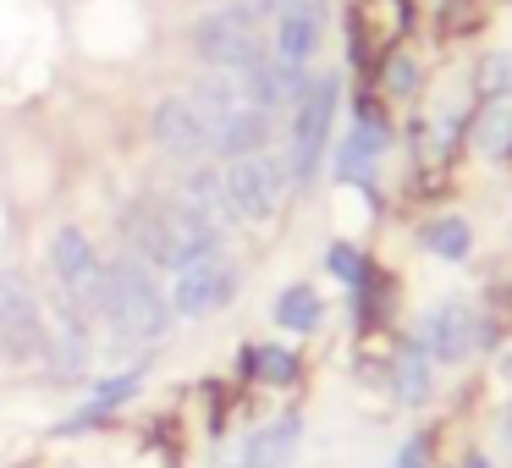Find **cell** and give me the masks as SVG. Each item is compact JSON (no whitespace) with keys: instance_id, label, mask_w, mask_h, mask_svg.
I'll return each mask as SVG.
<instances>
[{"instance_id":"1","label":"cell","mask_w":512,"mask_h":468,"mask_svg":"<svg viewBox=\"0 0 512 468\" xmlns=\"http://www.w3.org/2000/svg\"><path fill=\"white\" fill-rule=\"evenodd\" d=\"M94 314L111 325L116 342H160L171 331V303L155 287L144 259H116V265H105L100 309Z\"/></svg>"},{"instance_id":"2","label":"cell","mask_w":512,"mask_h":468,"mask_svg":"<svg viewBox=\"0 0 512 468\" xmlns=\"http://www.w3.org/2000/svg\"><path fill=\"white\" fill-rule=\"evenodd\" d=\"M276 17V0H226L199 23V56L210 61L215 72H248L254 61L270 56L265 28Z\"/></svg>"},{"instance_id":"3","label":"cell","mask_w":512,"mask_h":468,"mask_svg":"<svg viewBox=\"0 0 512 468\" xmlns=\"http://www.w3.org/2000/svg\"><path fill=\"white\" fill-rule=\"evenodd\" d=\"M226 177V199H232V215L248 226L270 221V215L281 210V199H287V182H292V166L287 155H276V149H254V155H237L221 166Z\"/></svg>"},{"instance_id":"4","label":"cell","mask_w":512,"mask_h":468,"mask_svg":"<svg viewBox=\"0 0 512 468\" xmlns=\"http://www.w3.org/2000/svg\"><path fill=\"white\" fill-rule=\"evenodd\" d=\"M336 89L342 83L336 78H314L309 89H303V100L292 105V155H287V166H292V182H309L314 171H320V155H325V144H331V122H336Z\"/></svg>"},{"instance_id":"5","label":"cell","mask_w":512,"mask_h":468,"mask_svg":"<svg viewBox=\"0 0 512 468\" xmlns=\"http://www.w3.org/2000/svg\"><path fill=\"white\" fill-rule=\"evenodd\" d=\"M50 270H56L61 292H67V298L78 303L83 314L100 309V281H105V265H100L94 243L78 232V226H61V232L50 237Z\"/></svg>"},{"instance_id":"6","label":"cell","mask_w":512,"mask_h":468,"mask_svg":"<svg viewBox=\"0 0 512 468\" xmlns=\"http://www.w3.org/2000/svg\"><path fill=\"white\" fill-rule=\"evenodd\" d=\"M0 347L12 358L45 353V314H39L34 287L17 270H0Z\"/></svg>"},{"instance_id":"7","label":"cell","mask_w":512,"mask_h":468,"mask_svg":"<svg viewBox=\"0 0 512 468\" xmlns=\"http://www.w3.org/2000/svg\"><path fill=\"white\" fill-rule=\"evenodd\" d=\"M171 314H182V320H204V314H215L226 298L237 292V270L226 265L221 254L215 259H199V265H182V270H171Z\"/></svg>"},{"instance_id":"8","label":"cell","mask_w":512,"mask_h":468,"mask_svg":"<svg viewBox=\"0 0 512 468\" xmlns=\"http://www.w3.org/2000/svg\"><path fill=\"white\" fill-rule=\"evenodd\" d=\"M419 347L435 358V364H463V358L479 347V314L468 309L463 298H446V303H435V309L424 314Z\"/></svg>"},{"instance_id":"9","label":"cell","mask_w":512,"mask_h":468,"mask_svg":"<svg viewBox=\"0 0 512 468\" xmlns=\"http://www.w3.org/2000/svg\"><path fill=\"white\" fill-rule=\"evenodd\" d=\"M155 144L166 149L171 160H204L210 155V127H204L199 105L171 94V100L155 105Z\"/></svg>"},{"instance_id":"10","label":"cell","mask_w":512,"mask_h":468,"mask_svg":"<svg viewBox=\"0 0 512 468\" xmlns=\"http://www.w3.org/2000/svg\"><path fill=\"white\" fill-rule=\"evenodd\" d=\"M320 12H303V6H281L276 0V17H270V56L281 67H298L309 72L314 50H320Z\"/></svg>"},{"instance_id":"11","label":"cell","mask_w":512,"mask_h":468,"mask_svg":"<svg viewBox=\"0 0 512 468\" xmlns=\"http://www.w3.org/2000/svg\"><path fill=\"white\" fill-rule=\"evenodd\" d=\"M380 149H386V127H380L375 111H364V116H358V127L347 133L342 155H336V177H342V182H369Z\"/></svg>"},{"instance_id":"12","label":"cell","mask_w":512,"mask_h":468,"mask_svg":"<svg viewBox=\"0 0 512 468\" xmlns=\"http://www.w3.org/2000/svg\"><path fill=\"white\" fill-rule=\"evenodd\" d=\"M177 204H188L193 215H204L210 226H232L237 215H232V199H226V177L215 166H199V171H188L182 177V193H177Z\"/></svg>"},{"instance_id":"13","label":"cell","mask_w":512,"mask_h":468,"mask_svg":"<svg viewBox=\"0 0 512 468\" xmlns=\"http://www.w3.org/2000/svg\"><path fill=\"white\" fill-rule=\"evenodd\" d=\"M298 446H303V419H298V413H287V419L265 424V430H259L254 441H248L243 468H292Z\"/></svg>"},{"instance_id":"14","label":"cell","mask_w":512,"mask_h":468,"mask_svg":"<svg viewBox=\"0 0 512 468\" xmlns=\"http://www.w3.org/2000/svg\"><path fill=\"white\" fill-rule=\"evenodd\" d=\"M138 386H144V375H138V369H127V375H116V380H105V386L100 391H94V397L89 402H83V408L78 413H72V419L67 424H61V435H78V430H94V424H100L105 419V413H111L116 408V402H127V397H133V391Z\"/></svg>"},{"instance_id":"15","label":"cell","mask_w":512,"mask_h":468,"mask_svg":"<svg viewBox=\"0 0 512 468\" xmlns=\"http://www.w3.org/2000/svg\"><path fill=\"white\" fill-rule=\"evenodd\" d=\"M474 144L479 155H507L512 149V94H485L474 116Z\"/></svg>"},{"instance_id":"16","label":"cell","mask_w":512,"mask_h":468,"mask_svg":"<svg viewBox=\"0 0 512 468\" xmlns=\"http://www.w3.org/2000/svg\"><path fill=\"white\" fill-rule=\"evenodd\" d=\"M369 28H380V45H397L408 28V0H364L353 12V39H364Z\"/></svg>"},{"instance_id":"17","label":"cell","mask_w":512,"mask_h":468,"mask_svg":"<svg viewBox=\"0 0 512 468\" xmlns=\"http://www.w3.org/2000/svg\"><path fill=\"white\" fill-rule=\"evenodd\" d=\"M424 248H430L435 259H468L474 232H468V221H457V215H441V221L424 226Z\"/></svg>"},{"instance_id":"18","label":"cell","mask_w":512,"mask_h":468,"mask_svg":"<svg viewBox=\"0 0 512 468\" xmlns=\"http://www.w3.org/2000/svg\"><path fill=\"white\" fill-rule=\"evenodd\" d=\"M243 375H259V380H270V386H292V380H298V358H292L287 347H248Z\"/></svg>"},{"instance_id":"19","label":"cell","mask_w":512,"mask_h":468,"mask_svg":"<svg viewBox=\"0 0 512 468\" xmlns=\"http://www.w3.org/2000/svg\"><path fill=\"white\" fill-rule=\"evenodd\" d=\"M320 292L314 287H287L281 292V303H276V320L287 325V331H314L320 325Z\"/></svg>"},{"instance_id":"20","label":"cell","mask_w":512,"mask_h":468,"mask_svg":"<svg viewBox=\"0 0 512 468\" xmlns=\"http://www.w3.org/2000/svg\"><path fill=\"white\" fill-rule=\"evenodd\" d=\"M397 397L402 402H424V397H430V353H424V347H402Z\"/></svg>"},{"instance_id":"21","label":"cell","mask_w":512,"mask_h":468,"mask_svg":"<svg viewBox=\"0 0 512 468\" xmlns=\"http://www.w3.org/2000/svg\"><path fill=\"white\" fill-rule=\"evenodd\" d=\"M380 89H386V94H397V100H408V94L419 89V61H413V56H402V50H391V56H386V67H380Z\"/></svg>"},{"instance_id":"22","label":"cell","mask_w":512,"mask_h":468,"mask_svg":"<svg viewBox=\"0 0 512 468\" xmlns=\"http://www.w3.org/2000/svg\"><path fill=\"white\" fill-rule=\"evenodd\" d=\"M479 94H512V56L507 50L479 67Z\"/></svg>"},{"instance_id":"23","label":"cell","mask_w":512,"mask_h":468,"mask_svg":"<svg viewBox=\"0 0 512 468\" xmlns=\"http://www.w3.org/2000/svg\"><path fill=\"white\" fill-rule=\"evenodd\" d=\"M331 270H336L342 281H353V287L364 281V259H358L353 248H331Z\"/></svg>"},{"instance_id":"24","label":"cell","mask_w":512,"mask_h":468,"mask_svg":"<svg viewBox=\"0 0 512 468\" xmlns=\"http://www.w3.org/2000/svg\"><path fill=\"white\" fill-rule=\"evenodd\" d=\"M391 468H430V435H413V441L397 452V463H391Z\"/></svg>"},{"instance_id":"25","label":"cell","mask_w":512,"mask_h":468,"mask_svg":"<svg viewBox=\"0 0 512 468\" xmlns=\"http://www.w3.org/2000/svg\"><path fill=\"white\" fill-rule=\"evenodd\" d=\"M468 468H490V463H485V457H474V463H468Z\"/></svg>"}]
</instances>
